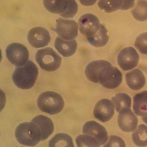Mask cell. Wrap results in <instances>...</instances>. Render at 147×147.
<instances>
[{
	"label": "cell",
	"mask_w": 147,
	"mask_h": 147,
	"mask_svg": "<svg viewBox=\"0 0 147 147\" xmlns=\"http://www.w3.org/2000/svg\"><path fill=\"white\" fill-rule=\"evenodd\" d=\"M32 121L35 123L40 128L42 133V141L45 140L53 133L54 126L52 120L48 117L39 115L33 118Z\"/></svg>",
	"instance_id": "obj_18"
},
{
	"label": "cell",
	"mask_w": 147,
	"mask_h": 147,
	"mask_svg": "<svg viewBox=\"0 0 147 147\" xmlns=\"http://www.w3.org/2000/svg\"><path fill=\"white\" fill-rule=\"evenodd\" d=\"M142 119L143 120V121L146 123L147 124V114L145 115H144L143 116H142Z\"/></svg>",
	"instance_id": "obj_30"
},
{
	"label": "cell",
	"mask_w": 147,
	"mask_h": 147,
	"mask_svg": "<svg viewBox=\"0 0 147 147\" xmlns=\"http://www.w3.org/2000/svg\"><path fill=\"white\" fill-rule=\"evenodd\" d=\"M135 0H99V7L106 13L114 12L117 10H127L132 7Z\"/></svg>",
	"instance_id": "obj_15"
},
{
	"label": "cell",
	"mask_w": 147,
	"mask_h": 147,
	"mask_svg": "<svg viewBox=\"0 0 147 147\" xmlns=\"http://www.w3.org/2000/svg\"><path fill=\"white\" fill-rule=\"evenodd\" d=\"M80 32L86 36H91L95 34L100 27L98 18L93 14L86 13L79 19Z\"/></svg>",
	"instance_id": "obj_10"
},
{
	"label": "cell",
	"mask_w": 147,
	"mask_h": 147,
	"mask_svg": "<svg viewBox=\"0 0 147 147\" xmlns=\"http://www.w3.org/2000/svg\"><path fill=\"white\" fill-rule=\"evenodd\" d=\"M77 42L75 40H66L57 37L55 41V47L64 57L72 56L77 49Z\"/></svg>",
	"instance_id": "obj_17"
},
{
	"label": "cell",
	"mask_w": 147,
	"mask_h": 147,
	"mask_svg": "<svg viewBox=\"0 0 147 147\" xmlns=\"http://www.w3.org/2000/svg\"><path fill=\"white\" fill-rule=\"evenodd\" d=\"M38 75L37 67L32 61L29 60L24 66L15 69L12 79L18 88L21 89H29L34 86Z\"/></svg>",
	"instance_id": "obj_2"
},
{
	"label": "cell",
	"mask_w": 147,
	"mask_h": 147,
	"mask_svg": "<svg viewBox=\"0 0 147 147\" xmlns=\"http://www.w3.org/2000/svg\"><path fill=\"white\" fill-rule=\"evenodd\" d=\"M6 98L5 92L0 89V112L4 108L6 104Z\"/></svg>",
	"instance_id": "obj_28"
},
{
	"label": "cell",
	"mask_w": 147,
	"mask_h": 147,
	"mask_svg": "<svg viewBox=\"0 0 147 147\" xmlns=\"http://www.w3.org/2000/svg\"><path fill=\"white\" fill-rule=\"evenodd\" d=\"M35 57L40 67L47 71L56 70L61 63V58L60 55L51 47L38 50Z\"/></svg>",
	"instance_id": "obj_6"
},
{
	"label": "cell",
	"mask_w": 147,
	"mask_h": 147,
	"mask_svg": "<svg viewBox=\"0 0 147 147\" xmlns=\"http://www.w3.org/2000/svg\"><path fill=\"white\" fill-rule=\"evenodd\" d=\"M134 46L140 52L147 55V32L141 33L137 37Z\"/></svg>",
	"instance_id": "obj_26"
},
{
	"label": "cell",
	"mask_w": 147,
	"mask_h": 147,
	"mask_svg": "<svg viewBox=\"0 0 147 147\" xmlns=\"http://www.w3.org/2000/svg\"><path fill=\"white\" fill-rule=\"evenodd\" d=\"M49 147H74L72 138L65 133L56 134L48 143Z\"/></svg>",
	"instance_id": "obj_21"
},
{
	"label": "cell",
	"mask_w": 147,
	"mask_h": 147,
	"mask_svg": "<svg viewBox=\"0 0 147 147\" xmlns=\"http://www.w3.org/2000/svg\"><path fill=\"white\" fill-rule=\"evenodd\" d=\"M109 36L107 35V30L106 27L101 24L99 31L94 35L87 37L88 43L96 47L105 46L108 42Z\"/></svg>",
	"instance_id": "obj_20"
},
{
	"label": "cell",
	"mask_w": 147,
	"mask_h": 147,
	"mask_svg": "<svg viewBox=\"0 0 147 147\" xmlns=\"http://www.w3.org/2000/svg\"><path fill=\"white\" fill-rule=\"evenodd\" d=\"M43 4L50 13L59 14L64 18H72L78 8L75 0H43Z\"/></svg>",
	"instance_id": "obj_5"
},
{
	"label": "cell",
	"mask_w": 147,
	"mask_h": 147,
	"mask_svg": "<svg viewBox=\"0 0 147 147\" xmlns=\"http://www.w3.org/2000/svg\"><path fill=\"white\" fill-rule=\"evenodd\" d=\"M37 105L41 111L54 115L63 109L64 102L63 97L57 93L46 91L39 95L37 99Z\"/></svg>",
	"instance_id": "obj_4"
},
{
	"label": "cell",
	"mask_w": 147,
	"mask_h": 147,
	"mask_svg": "<svg viewBox=\"0 0 147 147\" xmlns=\"http://www.w3.org/2000/svg\"><path fill=\"white\" fill-rule=\"evenodd\" d=\"M139 54L132 47L122 48L118 54L117 62L119 66L124 71L133 69L139 62Z\"/></svg>",
	"instance_id": "obj_9"
},
{
	"label": "cell",
	"mask_w": 147,
	"mask_h": 147,
	"mask_svg": "<svg viewBox=\"0 0 147 147\" xmlns=\"http://www.w3.org/2000/svg\"><path fill=\"white\" fill-rule=\"evenodd\" d=\"M84 73L89 81L99 83L107 89L117 88L122 81L121 72L105 60L91 62L87 65Z\"/></svg>",
	"instance_id": "obj_1"
},
{
	"label": "cell",
	"mask_w": 147,
	"mask_h": 147,
	"mask_svg": "<svg viewBox=\"0 0 147 147\" xmlns=\"http://www.w3.org/2000/svg\"><path fill=\"white\" fill-rule=\"evenodd\" d=\"M126 82L128 86L133 91H138L144 87L145 77L143 73L138 69L127 73L125 76Z\"/></svg>",
	"instance_id": "obj_16"
},
{
	"label": "cell",
	"mask_w": 147,
	"mask_h": 147,
	"mask_svg": "<svg viewBox=\"0 0 147 147\" xmlns=\"http://www.w3.org/2000/svg\"><path fill=\"white\" fill-rule=\"evenodd\" d=\"M133 108L134 112L138 116H143L147 114V91L134 95Z\"/></svg>",
	"instance_id": "obj_19"
},
{
	"label": "cell",
	"mask_w": 147,
	"mask_h": 147,
	"mask_svg": "<svg viewBox=\"0 0 147 147\" xmlns=\"http://www.w3.org/2000/svg\"><path fill=\"white\" fill-rule=\"evenodd\" d=\"M111 100L118 112H120L122 110L126 108H130L131 99L126 93H118L113 97Z\"/></svg>",
	"instance_id": "obj_22"
},
{
	"label": "cell",
	"mask_w": 147,
	"mask_h": 147,
	"mask_svg": "<svg viewBox=\"0 0 147 147\" xmlns=\"http://www.w3.org/2000/svg\"><path fill=\"white\" fill-rule=\"evenodd\" d=\"M15 137L20 144L29 146H34L42 141L40 128L32 121L20 124L15 130Z\"/></svg>",
	"instance_id": "obj_3"
},
{
	"label": "cell",
	"mask_w": 147,
	"mask_h": 147,
	"mask_svg": "<svg viewBox=\"0 0 147 147\" xmlns=\"http://www.w3.org/2000/svg\"><path fill=\"white\" fill-rule=\"evenodd\" d=\"M56 25L53 30L62 39L74 40L78 34V25L76 21L59 18L56 20Z\"/></svg>",
	"instance_id": "obj_8"
},
{
	"label": "cell",
	"mask_w": 147,
	"mask_h": 147,
	"mask_svg": "<svg viewBox=\"0 0 147 147\" xmlns=\"http://www.w3.org/2000/svg\"><path fill=\"white\" fill-rule=\"evenodd\" d=\"M114 114V105L109 99H103L99 100L94 109V117L102 122L110 120Z\"/></svg>",
	"instance_id": "obj_13"
},
{
	"label": "cell",
	"mask_w": 147,
	"mask_h": 147,
	"mask_svg": "<svg viewBox=\"0 0 147 147\" xmlns=\"http://www.w3.org/2000/svg\"><path fill=\"white\" fill-rule=\"evenodd\" d=\"M103 147H126L124 141L119 136L110 135L108 142Z\"/></svg>",
	"instance_id": "obj_27"
},
{
	"label": "cell",
	"mask_w": 147,
	"mask_h": 147,
	"mask_svg": "<svg viewBox=\"0 0 147 147\" xmlns=\"http://www.w3.org/2000/svg\"><path fill=\"white\" fill-rule=\"evenodd\" d=\"M131 14L139 21L147 20V1L138 0L136 7L131 10Z\"/></svg>",
	"instance_id": "obj_24"
},
{
	"label": "cell",
	"mask_w": 147,
	"mask_h": 147,
	"mask_svg": "<svg viewBox=\"0 0 147 147\" xmlns=\"http://www.w3.org/2000/svg\"><path fill=\"white\" fill-rule=\"evenodd\" d=\"M75 141L78 147H99L100 146L95 138L86 134L78 135Z\"/></svg>",
	"instance_id": "obj_25"
},
{
	"label": "cell",
	"mask_w": 147,
	"mask_h": 147,
	"mask_svg": "<svg viewBox=\"0 0 147 147\" xmlns=\"http://www.w3.org/2000/svg\"><path fill=\"white\" fill-rule=\"evenodd\" d=\"M80 3L84 6H91L95 4L96 2V0H79Z\"/></svg>",
	"instance_id": "obj_29"
},
{
	"label": "cell",
	"mask_w": 147,
	"mask_h": 147,
	"mask_svg": "<svg viewBox=\"0 0 147 147\" xmlns=\"http://www.w3.org/2000/svg\"><path fill=\"white\" fill-rule=\"evenodd\" d=\"M118 124L119 129L123 131L131 132L136 129L138 119L130 108H126L119 112Z\"/></svg>",
	"instance_id": "obj_14"
},
{
	"label": "cell",
	"mask_w": 147,
	"mask_h": 147,
	"mask_svg": "<svg viewBox=\"0 0 147 147\" xmlns=\"http://www.w3.org/2000/svg\"><path fill=\"white\" fill-rule=\"evenodd\" d=\"M132 140L135 145L139 147L147 146V126L140 125L132 134Z\"/></svg>",
	"instance_id": "obj_23"
},
{
	"label": "cell",
	"mask_w": 147,
	"mask_h": 147,
	"mask_svg": "<svg viewBox=\"0 0 147 147\" xmlns=\"http://www.w3.org/2000/svg\"><path fill=\"white\" fill-rule=\"evenodd\" d=\"M28 40L32 47L41 48L49 44L51 41V36L47 29L43 27H36L29 31Z\"/></svg>",
	"instance_id": "obj_11"
},
{
	"label": "cell",
	"mask_w": 147,
	"mask_h": 147,
	"mask_svg": "<svg viewBox=\"0 0 147 147\" xmlns=\"http://www.w3.org/2000/svg\"><path fill=\"white\" fill-rule=\"evenodd\" d=\"M6 55L8 61L16 66H22L29 58V51L27 48L18 43H13L6 48Z\"/></svg>",
	"instance_id": "obj_7"
},
{
	"label": "cell",
	"mask_w": 147,
	"mask_h": 147,
	"mask_svg": "<svg viewBox=\"0 0 147 147\" xmlns=\"http://www.w3.org/2000/svg\"><path fill=\"white\" fill-rule=\"evenodd\" d=\"M83 133L95 138L100 145H103L108 140V134L105 127L94 120L85 123L83 126Z\"/></svg>",
	"instance_id": "obj_12"
},
{
	"label": "cell",
	"mask_w": 147,
	"mask_h": 147,
	"mask_svg": "<svg viewBox=\"0 0 147 147\" xmlns=\"http://www.w3.org/2000/svg\"><path fill=\"white\" fill-rule=\"evenodd\" d=\"M2 51H1V50L0 49V62L2 60Z\"/></svg>",
	"instance_id": "obj_31"
}]
</instances>
